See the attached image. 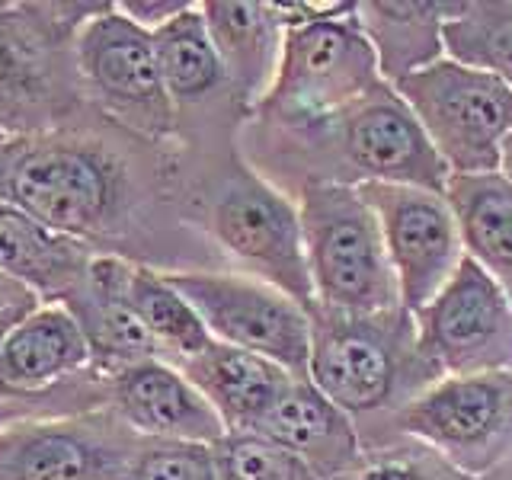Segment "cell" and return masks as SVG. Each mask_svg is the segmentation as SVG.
<instances>
[{
	"instance_id": "cell-2",
	"label": "cell",
	"mask_w": 512,
	"mask_h": 480,
	"mask_svg": "<svg viewBox=\"0 0 512 480\" xmlns=\"http://www.w3.org/2000/svg\"><path fill=\"white\" fill-rule=\"evenodd\" d=\"M103 0H0V132L29 138L90 112L77 36Z\"/></svg>"
},
{
	"instance_id": "cell-30",
	"label": "cell",
	"mask_w": 512,
	"mask_h": 480,
	"mask_svg": "<svg viewBox=\"0 0 512 480\" xmlns=\"http://www.w3.org/2000/svg\"><path fill=\"white\" fill-rule=\"evenodd\" d=\"M116 7L135 26L148 29V32H157L160 26H167L180 13H186L192 7V0H122V4H116Z\"/></svg>"
},
{
	"instance_id": "cell-7",
	"label": "cell",
	"mask_w": 512,
	"mask_h": 480,
	"mask_svg": "<svg viewBox=\"0 0 512 480\" xmlns=\"http://www.w3.org/2000/svg\"><path fill=\"white\" fill-rule=\"evenodd\" d=\"M413 109L448 173H496L512 132V90L487 71L442 58L391 84Z\"/></svg>"
},
{
	"instance_id": "cell-5",
	"label": "cell",
	"mask_w": 512,
	"mask_h": 480,
	"mask_svg": "<svg viewBox=\"0 0 512 480\" xmlns=\"http://www.w3.org/2000/svg\"><path fill=\"white\" fill-rule=\"evenodd\" d=\"M378 84H384L378 55L356 4L333 20L285 29L279 74L253 116L266 128L301 132L359 103Z\"/></svg>"
},
{
	"instance_id": "cell-11",
	"label": "cell",
	"mask_w": 512,
	"mask_h": 480,
	"mask_svg": "<svg viewBox=\"0 0 512 480\" xmlns=\"http://www.w3.org/2000/svg\"><path fill=\"white\" fill-rule=\"evenodd\" d=\"M413 330L426 372L439 378L512 372V298L468 253L442 292L413 314Z\"/></svg>"
},
{
	"instance_id": "cell-26",
	"label": "cell",
	"mask_w": 512,
	"mask_h": 480,
	"mask_svg": "<svg viewBox=\"0 0 512 480\" xmlns=\"http://www.w3.org/2000/svg\"><path fill=\"white\" fill-rule=\"evenodd\" d=\"M442 39L445 58L500 77L512 90V0H461Z\"/></svg>"
},
{
	"instance_id": "cell-31",
	"label": "cell",
	"mask_w": 512,
	"mask_h": 480,
	"mask_svg": "<svg viewBox=\"0 0 512 480\" xmlns=\"http://www.w3.org/2000/svg\"><path fill=\"white\" fill-rule=\"evenodd\" d=\"M26 308H39V298L23 288L20 282H13L10 276L0 272V314L4 311H26Z\"/></svg>"
},
{
	"instance_id": "cell-19",
	"label": "cell",
	"mask_w": 512,
	"mask_h": 480,
	"mask_svg": "<svg viewBox=\"0 0 512 480\" xmlns=\"http://www.w3.org/2000/svg\"><path fill=\"white\" fill-rule=\"evenodd\" d=\"M256 432L295 455L317 480H333L359 464L352 416L320 394L308 378L288 384Z\"/></svg>"
},
{
	"instance_id": "cell-9",
	"label": "cell",
	"mask_w": 512,
	"mask_h": 480,
	"mask_svg": "<svg viewBox=\"0 0 512 480\" xmlns=\"http://www.w3.org/2000/svg\"><path fill=\"white\" fill-rule=\"evenodd\" d=\"M311 327L308 381L349 416L388 407L410 365L426 372L407 311L381 317L314 311Z\"/></svg>"
},
{
	"instance_id": "cell-34",
	"label": "cell",
	"mask_w": 512,
	"mask_h": 480,
	"mask_svg": "<svg viewBox=\"0 0 512 480\" xmlns=\"http://www.w3.org/2000/svg\"><path fill=\"white\" fill-rule=\"evenodd\" d=\"M500 173L512 183V132H509V135L503 138V144H500Z\"/></svg>"
},
{
	"instance_id": "cell-15",
	"label": "cell",
	"mask_w": 512,
	"mask_h": 480,
	"mask_svg": "<svg viewBox=\"0 0 512 480\" xmlns=\"http://www.w3.org/2000/svg\"><path fill=\"white\" fill-rule=\"evenodd\" d=\"M106 397L109 410L141 439L218 445L228 436L215 407L167 359L138 362L106 378Z\"/></svg>"
},
{
	"instance_id": "cell-27",
	"label": "cell",
	"mask_w": 512,
	"mask_h": 480,
	"mask_svg": "<svg viewBox=\"0 0 512 480\" xmlns=\"http://www.w3.org/2000/svg\"><path fill=\"white\" fill-rule=\"evenodd\" d=\"M218 480H317L282 445L260 432H228L215 445Z\"/></svg>"
},
{
	"instance_id": "cell-17",
	"label": "cell",
	"mask_w": 512,
	"mask_h": 480,
	"mask_svg": "<svg viewBox=\"0 0 512 480\" xmlns=\"http://www.w3.org/2000/svg\"><path fill=\"white\" fill-rule=\"evenodd\" d=\"M208 36L215 42L231 100L253 116L279 74L285 26L276 4L260 0H202Z\"/></svg>"
},
{
	"instance_id": "cell-6",
	"label": "cell",
	"mask_w": 512,
	"mask_h": 480,
	"mask_svg": "<svg viewBox=\"0 0 512 480\" xmlns=\"http://www.w3.org/2000/svg\"><path fill=\"white\" fill-rule=\"evenodd\" d=\"M77 64L93 112L141 141L176 148L180 119L167 96L154 52V36L106 4L80 29Z\"/></svg>"
},
{
	"instance_id": "cell-12",
	"label": "cell",
	"mask_w": 512,
	"mask_h": 480,
	"mask_svg": "<svg viewBox=\"0 0 512 480\" xmlns=\"http://www.w3.org/2000/svg\"><path fill=\"white\" fill-rule=\"evenodd\" d=\"M397 429L468 477H487L512 452V372L436 378L397 410Z\"/></svg>"
},
{
	"instance_id": "cell-18",
	"label": "cell",
	"mask_w": 512,
	"mask_h": 480,
	"mask_svg": "<svg viewBox=\"0 0 512 480\" xmlns=\"http://www.w3.org/2000/svg\"><path fill=\"white\" fill-rule=\"evenodd\" d=\"M93 372L87 336L64 304H39L7 333L0 394H42Z\"/></svg>"
},
{
	"instance_id": "cell-23",
	"label": "cell",
	"mask_w": 512,
	"mask_h": 480,
	"mask_svg": "<svg viewBox=\"0 0 512 480\" xmlns=\"http://www.w3.org/2000/svg\"><path fill=\"white\" fill-rule=\"evenodd\" d=\"M464 253L512 298V183L496 173H452L445 183Z\"/></svg>"
},
{
	"instance_id": "cell-25",
	"label": "cell",
	"mask_w": 512,
	"mask_h": 480,
	"mask_svg": "<svg viewBox=\"0 0 512 480\" xmlns=\"http://www.w3.org/2000/svg\"><path fill=\"white\" fill-rule=\"evenodd\" d=\"M128 301L157 343L160 356L167 362L180 365L189 356H199L205 346H212V333L202 324L199 311L176 292L173 282L154 266H132L128 276Z\"/></svg>"
},
{
	"instance_id": "cell-24",
	"label": "cell",
	"mask_w": 512,
	"mask_h": 480,
	"mask_svg": "<svg viewBox=\"0 0 512 480\" xmlns=\"http://www.w3.org/2000/svg\"><path fill=\"white\" fill-rule=\"evenodd\" d=\"M151 36H154L160 77H164L176 119L183 125V119L192 109H202L221 90H228V77H224L215 42L208 36L202 7L192 4L186 13H180L167 26H160Z\"/></svg>"
},
{
	"instance_id": "cell-33",
	"label": "cell",
	"mask_w": 512,
	"mask_h": 480,
	"mask_svg": "<svg viewBox=\"0 0 512 480\" xmlns=\"http://www.w3.org/2000/svg\"><path fill=\"white\" fill-rule=\"evenodd\" d=\"M26 311H32V308H26ZM26 311H4L0 314V352H4V343H7V333L13 330V324L20 320Z\"/></svg>"
},
{
	"instance_id": "cell-32",
	"label": "cell",
	"mask_w": 512,
	"mask_h": 480,
	"mask_svg": "<svg viewBox=\"0 0 512 480\" xmlns=\"http://www.w3.org/2000/svg\"><path fill=\"white\" fill-rule=\"evenodd\" d=\"M356 480H423V474L407 461H381L372 468H362Z\"/></svg>"
},
{
	"instance_id": "cell-10",
	"label": "cell",
	"mask_w": 512,
	"mask_h": 480,
	"mask_svg": "<svg viewBox=\"0 0 512 480\" xmlns=\"http://www.w3.org/2000/svg\"><path fill=\"white\" fill-rule=\"evenodd\" d=\"M164 276L199 311L215 343L256 352L295 378H308L314 327L298 301L244 272L192 269Z\"/></svg>"
},
{
	"instance_id": "cell-1",
	"label": "cell",
	"mask_w": 512,
	"mask_h": 480,
	"mask_svg": "<svg viewBox=\"0 0 512 480\" xmlns=\"http://www.w3.org/2000/svg\"><path fill=\"white\" fill-rule=\"evenodd\" d=\"M180 160L100 112L0 144V199L96 256L167 272L170 224L186 228ZM192 224V221H189Z\"/></svg>"
},
{
	"instance_id": "cell-22",
	"label": "cell",
	"mask_w": 512,
	"mask_h": 480,
	"mask_svg": "<svg viewBox=\"0 0 512 480\" xmlns=\"http://www.w3.org/2000/svg\"><path fill=\"white\" fill-rule=\"evenodd\" d=\"M461 10L439 0H368L359 4V20L378 55L381 77L397 84L445 58V23Z\"/></svg>"
},
{
	"instance_id": "cell-35",
	"label": "cell",
	"mask_w": 512,
	"mask_h": 480,
	"mask_svg": "<svg viewBox=\"0 0 512 480\" xmlns=\"http://www.w3.org/2000/svg\"><path fill=\"white\" fill-rule=\"evenodd\" d=\"M4 141H7V135H4V132H0V144H4Z\"/></svg>"
},
{
	"instance_id": "cell-4",
	"label": "cell",
	"mask_w": 512,
	"mask_h": 480,
	"mask_svg": "<svg viewBox=\"0 0 512 480\" xmlns=\"http://www.w3.org/2000/svg\"><path fill=\"white\" fill-rule=\"evenodd\" d=\"M192 224L250 279H260L314 314V285L298 205L266 176L234 164L199 199Z\"/></svg>"
},
{
	"instance_id": "cell-8",
	"label": "cell",
	"mask_w": 512,
	"mask_h": 480,
	"mask_svg": "<svg viewBox=\"0 0 512 480\" xmlns=\"http://www.w3.org/2000/svg\"><path fill=\"white\" fill-rule=\"evenodd\" d=\"M298 135L320 138L327 157L346 164V186L391 183L445 192L452 176L413 109L388 80L333 119L301 128Z\"/></svg>"
},
{
	"instance_id": "cell-16",
	"label": "cell",
	"mask_w": 512,
	"mask_h": 480,
	"mask_svg": "<svg viewBox=\"0 0 512 480\" xmlns=\"http://www.w3.org/2000/svg\"><path fill=\"white\" fill-rule=\"evenodd\" d=\"M132 266L122 256H93L84 285L64 301L87 336L90 365L100 378H112L148 359H164L128 301Z\"/></svg>"
},
{
	"instance_id": "cell-20",
	"label": "cell",
	"mask_w": 512,
	"mask_h": 480,
	"mask_svg": "<svg viewBox=\"0 0 512 480\" xmlns=\"http://www.w3.org/2000/svg\"><path fill=\"white\" fill-rule=\"evenodd\" d=\"M180 368L215 407L228 432H256L263 416L295 381L282 365L228 343L205 346L199 356L183 359Z\"/></svg>"
},
{
	"instance_id": "cell-13",
	"label": "cell",
	"mask_w": 512,
	"mask_h": 480,
	"mask_svg": "<svg viewBox=\"0 0 512 480\" xmlns=\"http://www.w3.org/2000/svg\"><path fill=\"white\" fill-rule=\"evenodd\" d=\"M141 442L109 407L20 420L0 429V480H122Z\"/></svg>"
},
{
	"instance_id": "cell-14",
	"label": "cell",
	"mask_w": 512,
	"mask_h": 480,
	"mask_svg": "<svg viewBox=\"0 0 512 480\" xmlns=\"http://www.w3.org/2000/svg\"><path fill=\"white\" fill-rule=\"evenodd\" d=\"M359 189L381 221L400 308L413 317L442 292L464 260L455 212L445 192L391 183H365Z\"/></svg>"
},
{
	"instance_id": "cell-28",
	"label": "cell",
	"mask_w": 512,
	"mask_h": 480,
	"mask_svg": "<svg viewBox=\"0 0 512 480\" xmlns=\"http://www.w3.org/2000/svg\"><path fill=\"white\" fill-rule=\"evenodd\" d=\"M109 407L106 378L87 372L74 381H64L42 394H0V429L20 420H42V416H71Z\"/></svg>"
},
{
	"instance_id": "cell-3",
	"label": "cell",
	"mask_w": 512,
	"mask_h": 480,
	"mask_svg": "<svg viewBox=\"0 0 512 480\" xmlns=\"http://www.w3.org/2000/svg\"><path fill=\"white\" fill-rule=\"evenodd\" d=\"M314 311L381 317L400 308L381 221L359 186L308 183L298 196Z\"/></svg>"
},
{
	"instance_id": "cell-21",
	"label": "cell",
	"mask_w": 512,
	"mask_h": 480,
	"mask_svg": "<svg viewBox=\"0 0 512 480\" xmlns=\"http://www.w3.org/2000/svg\"><path fill=\"white\" fill-rule=\"evenodd\" d=\"M93 256L23 208L0 199V272L20 282L39 304H64L84 285Z\"/></svg>"
},
{
	"instance_id": "cell-29",
	"label": "cell",
	"mask_w": 512,
	"mask_h": 480,
	"mask_svg": "<svg viewBox=\"0 0 512 480\" xmlns=\"http://www.w3.org/2000/svg\"><path fill=\"white\" fill-rule=\"evenodd\" d=\"M122 480H218L215 445L144 439Z\"/></svg>"
}]
</instances>
